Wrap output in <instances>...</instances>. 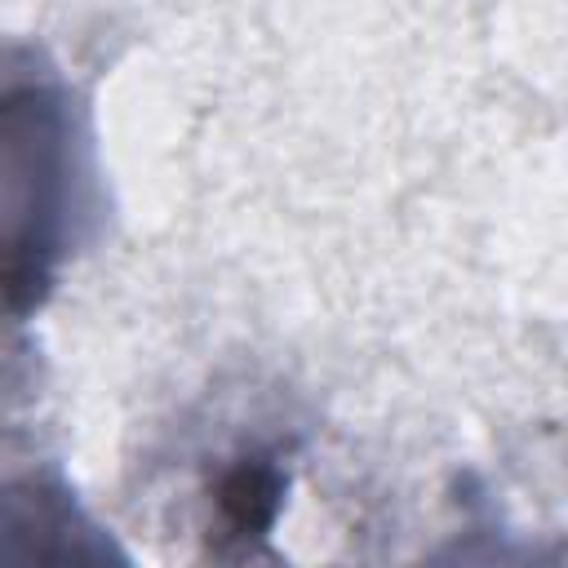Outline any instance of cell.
Returning a JSON list of instances; mask_svg holds the SVG:
<instances>
[{
  "label": "cell",
  "instance_id": "obj_2",
  "mask_svg": "<svg viewBox=\"0 0 568 568\" xmlns=\"http://www.w3.org/2000/svg\"><path fill=\"white\" fill-rule=\"evenodd\" d=\"M124 559L106 532L53 484L0 488V564H106Z\"/></svg>",
  "mask_w": 568,
  "mask_h": 568
},
{
  "label": "cell",
  "instance_id": "obj_1",
  "mask_svg": "<svg viewBox=\"0 0 568 568\" xmlns=\"http://www.w3.org/2000/svg\"><path fill=\"white\" fill-rule=\"evenodd\" d=\"M84 195L80 124L58 71L0 44V315L49 302L75 244Z\"/></svg>",
  "mask_w": 568,
  "mask_h": 568
},
{
  "label": "cell",
  "instance_id": "obj_3",
  "mask_svg": "<svg viewBox=\"0 0 568 568\" xmlns=\"http://www.w3.org/2000/svg\"><path fill=\"white\" fill-rule=\"evenodd\" d=\"M288 475L271 453L235 457L213 479V532L217 550H253L284 510Z\"/></svg>",
  "mask_w": 568,
  "mask_h": 568
}]
</instances>
